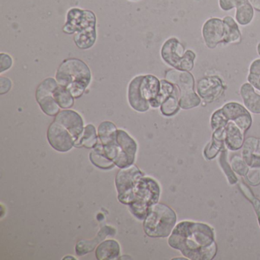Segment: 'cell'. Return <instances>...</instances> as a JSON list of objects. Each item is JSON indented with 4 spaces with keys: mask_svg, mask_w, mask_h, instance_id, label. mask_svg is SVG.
<instances>
[{
    "mask_svg": "<svg viewBox=\"0 0 260 260\" xmlns=\"http://www.w3.org/2000/svg\"><path fill=\"white\" fill-rule=\"evenodd\" d=\"M92 79L89 67L79 59L65 60L59 67L56 80L60 86L68 89L74 98H80Z\"/></svg>",
    "mask_w": 260,
    "mask_h": 260,
    "instance_id": "3957f363",
    "label": "cell"
},
{
    "mask_svg": "<svg viewBox=\"0 0 260 260\" xmlns=\"http://www.w3.org/2000/svg\"><path fill=\"white\" fill-rule=\"evenodd\" d=\"M143 97L150 103V106L156 101L161 89V82L153 75L144 76L141 85Z\"/></svg>",
    "mask_w": 260,
    "mask_h": 260,
    "instance_id": "ffe728a7",
    "label": "cell"
},
{
    "mask_svg": "<svg viewBox=\"0 0 260 260\" xmlns=\"http://www.w3.org/2000/svg\"><path fill=\"white\" fill-rule=\"evenodd\" d=\"M225 130L223 127L214 131L211 141L205 147L204 156L207 159H213L225 148Z\"/></svg>",
    "mask_w": 260,
    "mask_h": 260,
    "instance_id": "44dd1931",
    "label": "cell"
},
{
    "mask_svg": "<svg viewBox=\"0 0 260 260\" xmlns=\"http://www.w3.org/2000/svg\"><path fill=\"white\" fill-rule=\"evenodd\" d=\"M57 86V80L48 78L39 85L36 90V100L42 110L49 116H56L60 112V107L54 97V92Z\"/></svg>",
    "mask_w": 260,
    "mask_h": 260,
    "instance_id": "30bf717a",
    "label": "cell"
},
{
    "mask_svg": "<svg viewBox=\"0 0 260 260\" xmlns=\"http://www.w3.org/2000/svg\"><path fill=\"white\" fill-rule=\"evenodd\" d=\"M202 36L205 45L209 49H214L219 44H223L226 37V26L223 19L211 18L202 27Z\"/></svg>",
    "mask_w": 260,
    "mask_h": 260,
    "instance_id": "4fadbf2b",
    "label": "cell"
},
{
    "mask_svg": "<svg viewBox=\"0 0 260 260\" xmlns=\"http://www.w3.org/2000/svg\"><path fill=\"white\" fill-rule=\"evenodd\" d=\"M202 99L194 91L182 94L179 96V106L184 110L193 109L201 104Z\"/></svg>",
    "mask_w": 260,
    "mask_h": 260,
    "instance_id": "4dcf8cb0",
    "label": "cell"
},
{
    "mask_svg": "<svg viewBox=\"0 0 260 260\" xmlns=\"http://www.w3.org/2000/svg\"><path fill=\"white\" fill-rule=\"evenodd\" d=\"M248 2L249 0H219V6L223 11H229Z\"/></svg>",
    "mask_w": 260,
    "mask_h": 260,
    "instance_id": "836d02e7",
    "label": "cell"
},
{
    "mask_svg": "<svg viewBox=\"0 0 260 260\" xmlns=\"http://www.w3.org/2000/svg\"><path fill=\"white\" fill-rule=\"evenodd\" d=\"M114 230L112 228L109 226H105L99 233L97 237L92 240H82L80 241L77 242L76 245V252L77 255H82L88 253V252L92 251V249L95 248V246L100 243L102 240H104L108 235L111 234V231Z\"/></svg>",
    "mask_w": 260,
    "mask_h": 260,
    "instance_id": "603a6c76",
    "label": "cell"
},
{
    "mask_svg": "<svg viewBox=\"0 0 260 260\" xmlns=\"http://www.w3.org/2000/svg\"><path fill=\"white\" fill-rule=\"evenodd\" d=\"M168 243L188 259L211 260L217 252L214 229L200 222H179L172 231Z\"/></svg>",
    "mask_w": 260,
    "mask_h": 260,
    "instance_id": "6da1fadb",
    "label": "cell"
},
{
    "mask_svg": "<svg viewBox=\"0 0 260 260\" xmlns=\"http://www.w3.org/2000/svg\"><path fill=\"white\" fill-rule=\"evenodd\" d=\"M223 21L226 26V37L223 45L240 43L242 36L237 22L231 16H225Z\"/></svg>",
    "mask_w": 260,
    "mask_h": 260,
    "instance_id": "484cf974",
    "label": "cell"
},
{
    "mask_svg": "<svg viewBox=\"0 0 260 260\" xmlns=\"http://www.w3.org/2000/svg\"><path fill=\"white\" fill-rule=\"evenodd\" d=\"M159 196L160 187L157 182L148 176H143L134 191L132 203L128 205L130 211L137 218L144 220L150 207L157 203Z\"/></svg>",
    "mask_w": 260,
    "mask_h": 260,
    "instance_id": "5b68a950",
    "label": "cell"
},
{
    "mask_svg": "<svg viewBox=\"0 0 260 260\" xmlns=\"http://www.w3.org/2000/svg\"><path fill=\"white\" fill-rule=\"evenodd\" d=\"M12 87V82L10 79L6 77H0V94L4 95L10 90Z\"/></svg>",
    "mask_w": 260,
    "mask_h": 260,
    "instance_id": "d590c367",
    "label": "cell"
},
{
    "mask_svg": "<svg viewBox=\"0 0 260 260\" xmlns=\"http://www.w3.org/2000/svg\"><path fill=\"white\" fill-rule=\"evenodd\" d=\"M176 212L167 205L156 203L152 205L144 220V231L152 238L170 237L176 226Z\"/></svg>",
    "mask_w": 260,
    "mask_h": 260,
    "instance_id": "277c9868",
    "label": "cell"
},
{
    "mask_svg": "<svg viewBox=\"0 0 260 260\" xmlns=\"http://www.w3.org/2000/svg\"><path fill=\"white\" fill-rule=\"evenodd\" d=\"M256 50L257 53H258V55H259L260 57V43H258V45H257Z\"/></svg>",
    "mask_w": 260,
    "mask_h": 260,
    "instance_id": "ab89813d",
    "label": "cell"
},
{
    "mask_svg": "<svg viewBox=\"0 0 260 260\" xmlns=\"http://www.w3.org/2000/svg\"><path fill=\"white\" fill-rule=\"evenodd\" d=\"M98 142L96 129L92 124H88L86 127H84L81 136L76 141L74 147H83L88 149H92L97 145Z\"/></svg>",
    "mask_w": 260,
    "mask_h": 260,
    "instance_id": "d4e9b609",
    "label": "cell"
},
{
    "mask_svg": "<svg viewBox=\"0 0 260 260\" xmlns=\"http://www.w3.org/2000/svg\"><path fill=\"white\" fill-rule=\"evenodd\" d=\"M242 155V158L250 170L260 171L259 138H248L243 144Z\"/></svg>",
    "mask_w": 260,
    "mask_h": 260,
    "instance_id": "2e32d148",
    "label": "cell"
},
{
    "mask_svg": "<svg viewBox=\"0 0 260 260\" xmlns=\"http://www.w3.org/2000/svg\"><path fill=\"white\" fill-rule=\"evenodd\" d=\"M162 60L178 71H190L194 68L196 54L191 50H186L176 38L168 39L161 49Z\"/></svg>",
    "mask_w": 260,
    "mask_h": 260,
    "instance_id": "ba28073f",
    "label": "cell"
},
{
    "mask_svg": "<svg viewBox=\"0 0 260 260\" xmlns=\"http://www.w3.org/2000/svg\"><path fill=\"white\" fill-rule=\"evenodd\" d=\"M247 80L240 88V95L249 112L260 114V75L249 74Z\"/></svg>",
    "mask_w": 260,
    "mask_h": 260,
    "instance_id": "8fae6325",
    "label": "cell"
},
{
    "mask_svg": "<svg viewBox=\"0 0 260 260\" xmlns=\"http://www.w3.org/2000/svg\"><path fill=\"white\" fill-rule=\"evenodd\" d=\"M250 202H252L254 209H255V213H256L258 224L260 226V201L258 199H255V198L253 197L251 199Z\"/></svg>",
    "mask_w": 260,
    "mask_h": 260,
    "instance_id": "74e56055",
    "label": "cell"
},
{
    "mask_svg": "<svg viewBox=\"0 0 260 260\" xmlns=\"http://www.w3.org/2000/svg\"><path fill=\"white\" fill-rule=\"evenodd\" d=\"M120 255L119 243L114 240H108L99 245L95 256L100 260L115 259Z\"/></svg>",
    "mask_w": 260,
    "mask_h": 260,
    "instance_id": "7402d4cb",
    "label": "cell"
},
{
    "mask_svg": "<svg viewBox=\"0 0 260 260\" xmlns=\"http://www.w3.org/2000/svg\"><path fill=\"white\" fill-rule=\"evenodd\" d=\"M116 126L111 121H104L100 124L98 129V136L100 142L103 146L108 145L114 142L117 137Z\"/></svg>",
    "mask_w": 260,
    "mask_h": 260,
    "instance_id": "4316f807",
    "label": "cell"
},
{
    "mask_svg": "<svg viewBox=\"0 0 260 260\" xmlns=\"http://www.w3.org/2000/svg\"><path fill=\"white\" fill-rule=\"evenodd\" d=\"M96 19L93 13L87 10L72 9L68 14L63 27L67 34L74 35V42L80 49L92 48L96 40Z\"/></svg>",
    "mask_w": 260,
    "mask_h": 260,
    "instance_id": "7a4b0ae2",
    "label": "cell"
},
{
    "mask_svg": "<svg viewBox=\"0 0 260 260\" xmlns=\"http://www.w3.org/2000/svg\"><path fill=\"white\" fill-rule=\"evenodd\" d=\"M47 136L51 147L62 153L69 151L75 144V140L69 131L55 121L48 127Z\"/></svg>",
    "mask_w": 260,
    "mask_h": 260,
    "instance_id": "7c38bea8",
    "label": "cell"
},
{
    "mask_svg": "<svg viewBox=\"0 0 260 260\" xmlns=\"http://www.w3.org/2000/svg\"><path fill=\"white\" fill-rule=\"evenodd\" d=\"M166 80L179 88L180 95L192 92L194 88V79L188 71L171 70L166 74Z\"/></svg>",
    "mask_w": 260,
    "mask_h": 260,
    "instance_id": "e0dca14e",
    "label": "cell"
},
{
    "mask_svg": "<svg viewBox=\"0 0 260 260\" xmlns=\"http://www.w3.org/2000/svg\"><path fill=\"white\" fill-rule=\"evenodd\" d=\"M228 121H233L245 132L252 125V118L245 106L235 102L226 103L211 115V127L213 131L223 127Z\"/></svg>",
    "mask_w": 260,
    "mask_h": 260,
    "instance_id": "52a82bcc",
    "label": "cell"
},
{
    "mask_svg": "<svg viewBox=\"0 0 260 260\" xmlns=\"http://www.w3.org/2000/svg\"><path fill=\"white\" fill-rule=\"evenodd\" d=\"M249 2L237 7L236 11V22L240 25H249L254 17V10Z\"/></svg>",
    "mask_w": 260,
    "mask_h": 260,
    "instance_id": "f546056e",
    "label": "cell"
},
{
    "mask_svg": "<svg viewBox=\"0 0 260 260\" xmlns=\"http://www.w3.org/2000/svg\"><path fill=\"white\" fill-rule=\"evenodd\" d=\"M71 255H68L67 257H64L63 258V259H68V258H71V259H75V258H74V257H71Z\"/></svg>",
    "mask_w": 260,
    "mask_h": 260,
    "instance_id": "60d3db41",
    "label": "cell"
},
{
    "mask_svg": "<svg viewBox=\"0 0 260 260\" xmlns=\"http://www.w3.org/2000/svg\"><path fill=\"white\" fill-rule=\"evenodd\" d=\"M144 76H138L132 80L129 85L128 100L132 109L140 112H145L149 110L150 103L143 97L141 85Z\"/></svg>",
    "mask_w": 260,
    "mask_h": 260,
    "instance_id": "ac0fdd59",
    "label": "cell"
},
{
    "mask_svg": "<svg viewBox=\"0 0 260 260\" xmlns=\"http://www.w3.org/2000/svg\"><path fill=\"white\" fill-rule=\"evenodd\" d=\"M89 159L95 167L102 170H111L115 166L113 161L111 160L105 153L104 148L101 142H98L97 145L94 147L89 154Z\"/></svg>",
    "mask_w": 260,
    "mask_h": 260,
    "instance_id": "cb8c5ba5",
    "label": "cell"
},
{
    "mask_svg": "<svg viewBox=\"0 0 260 260\" xmlns=\"http://www.w3.org/2000/svg\"><path fill=\"white\" fill-rule=\"evenodd\" d=\"M249 2L254 9L260 11V0H249Z\"/></svg>",
    "mask_w": 260,
    "mask_h": 260,
    "instance_id": "f35d334b",
    "label": "cell"
},
{
    "mask_svg": "<svg viewBox=\"0 0 260 260\" xmlns=\"http://www.w3.org/2000/svg\"><path fill=\"white\" fill-rule=\"evenodd\" d=\"M103 148L108 157L113 161L115 166L121 169L133 165L138 145L127 132L118 130L116 140L103 146Z\"/></svg>",
    "mask_w": 260,
    "mask_h": 260,
    "instance_id": "8992f818",
    "label": "cell"
},
{
    "mask_svg": "<svg viewBox=\"0 0 260 260\" xmlns=\"http://www.w3.org/2000/svg\"><path fill=\"white\" fill-rule=\"evenodd\" d=\"M54 97L58 106L62 109H71L74 106L75 98L64 86L58 84L54 90Z\"/></svg>",
    "mask_w": 260,
    "mask_h": 260,
    "instance_id": "f1b7e54d",
    "label": "cell"
},
{
    "mask_svg": "<svg viewBox=\"0 0 260 260\" xmlns=\"http://www.w3.org/2000/svg\"><path fill=\"white\" fill-rule=\"evenodd\" d=\"M225 90L223 80L217 76H208L197 83V93L206 103H213L221 96Z\"/></svg>",
    "mask_w": 260,
    "mask_h": 260,
    "instance_id": "5bb4252c",
    "label": "cell"
},
{
    "mask_svg": "<svg viewBox=\"0 0 260 260\" xmlns=\"http://www.w3.org/2000/svg\"><path fill=\"white\" fill-rule=\"evenodd\" d=\"M144 173L135 165L121 168L115 178L118 190V199L121 203L130 205L133 199L134 191Z\"/></svg>",
    "mask_w": 260,
    "mask_h": 260,
    "instance_id": "9c48e42d",
    "label": "cell"
},
{
    "mask_svg": "<svg viewBox=\"0 0 260 260\" xmlns=\"http://www.w3.org/2000/svg\"><path fill=\"white\" fill-rule=\"evenodd\" d=\"M220 166L223 170V173L226 175L228 178V182L231 185H234L237 182V178L233 170L232 167H230L229 162L228 161V152L225 148L220 151Z\"/></svg>",
    "mask_w": 260,
    "mask_h": 260,
    "instance_id": "1f68e13d",
    "label": "cell"
},
{
    "mask_svg": "<svg viewBox=\"0 0 260 260\" xmlns=\"http://www.w3.org/2000/svg\"><path fill=\"white\" fill-rule=\"evenodd\" d=\"M13 60L8 54L1 53L0 54V73H4L11 68Z\"/></svg>",
    "mask_w": 260,
    "mask_h": 260,
    "instance_id": "e575fe53",
    "label": "cell"
},
{
    "mask_svg": "<svg viewBox=\"0 0 260 260\" xmlns=\"http://www.w3.org/2000/svg\"><path fill=\"white\" fill-rule=\"evenodd\" d=\"M179 96L180 92L179 88L171 95H169L160 106V111L162 115L167 117L173 116L179 112L180 106H179Z\"/></svg>",
    "mask_w": 260,
    "mask_h": 260,
    "instance_id": "83f0119b",
    "label": "cell"
},
{
    "mask_svg": "<svg viewBox=\"0 0 260 260\" xmlns=\"http://www.w3.org/2000/svg\"><path fill=\"white\" fill-rule=\"evenodd\" d=\"M54 121L69 131L76 141L81 136L84 127L83 120L77 112L72 110H63L56 115Z\"/></svg>",
    "mask_w": 260,
    "mask_h": 260,
    "instance_id": "9a60e30c",
    "label": "cell"
},
{
    "mask_svg": "<svg viewBox=\"0 0 260 260\" xmlns=\"http://www.w3.org/2000/svg\"><path fill=\"white\" fill-rule=\"evenodd\" d=\"M249 74L260 75V59H256L251 63Z\"/></svg>",
    "mask_w": 260,
    "mask_h": 260,
    "instance_id": "8d00e7d4",
    "label": "cell"
},
{
    "mask_svg": "<svg viewBox=\"0 0 260 260\" xmlns=\"http://www.w3.org/2000/svg\"><path fill=\"white\" fill-rule=\"evenodd\" d=\"M231 167L234 173H237L240 176H246L249 172V167L240 156H234L231 159Z\"/></svg>",
    "mask_w": 260,
    "mask_h": 260,
    "instance_id": "d6a6232c",
    "label": "cell"
},
{
    "mask_svg": "<svg viewBox=\"0 0 260 260\" xmlns=\"http://www.w3.org/2000/svg\"><path fill=\"white\" fill-rule=\"evenodd\" d=\"M225 130V145L228 150H240L244 144L246 132L242 130L234 121H228L223 127Z\"/></svg>",
    "mask_w": 260,
    "mask_h": 260,
    "instance_id": "d6986e66",
    "label": "cell"
}]
</instances>
